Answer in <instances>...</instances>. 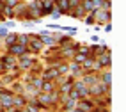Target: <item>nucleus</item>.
I'll return each instance as SVG.
<instances>
[{"label":"nucleus","mask_w":126,"mask_h":112,"mask_svg":"<svg viewBox=\"0 0 126 112\" xmlns=\"http://www.w3.org/2000/svg\"><path fill=\"white\" fill-rule=\"evenodd\" d=\"M77 5H80V0H69V9H73Z\"/></svg>","instance_id":"obj_22"},{"label":"nucleus","mask_w":126,"mask_h":112,"mask_svg":"<svg viewBox=\"0 0 126 112\" xmlns=\"http://www.w3.org/2000/svg\"><path fill=\"white\" fill-rule=\"evenodd\" d=\"M18 41V34H14V32H7V36H5V46H9V45H14V43Z\"/></svg>","instance_id":"obj_15"},{"label":"nucleus","mask_w":126,"mask_h":112,"mask_svg":"<svg viewBox=\"0 0 126 112\" xmlns=\"http://www.w3.org/2000/svg\"><path fill=\"white\" fill-rule=\"evenodd\" d=\"M94 18H96V21H99V23H107V21L112 20V13L99 7V9H94Z\"/></svg>","instance_id":"obj_3"},{"label":"nucleus","mask_w":126,"mask_h":112,"mask_svg":"<svg viewBox=\"0 0 126 112\" xmlns=\"http://www.w3.org/2000/svg\"><path fill=\"white\" fill-rule=\"evenodd\" d=\"M91 41H92V43H98V41H99V37H98V36H96V34H94V36H92V37H91Z\"/></svg>","instance_id":"obj_26"},{"label":"nucleus","mask_w":126,"mask_h":112,"mask_svg":"<svg viewBox=\"0 0 126 112\" xmlns=\"http://www.w3.org/2000/svg\"><path fill=\"white\" fill-rule=\"evenodd\" d=\"M69 112H83V110H82V109H78V107H75V109H71Z\"/></svg>","instance_id":"obj_27"},{"label":"nucleus","mask_w":126,"mask_h":112,"mask_svg":"<svg viewBox=\"0 0 126 112\" xmlns=\"http://www.w3.org/2000/svg\"><path fill=\"white\" fill-rule=\"evenodd\" d=\"M61 30L71 34V36H75V34H77V29H75V27H61Z\"/></svg>","instance_id":"obj_21"},{"label":"nucleus","mask_w":126,"mask_h":112,"mask_svg":"<svg viewBox=\"0 0 126 112\" xmlns=\"http://www.w3.org/2000/svg\"><path fill=\"white\" fill-rule=\"evenodd\" d=\"M96 62L99 64V68L101 70H107V68H110V64H112V59H110V52H105V54H101L99 57H96Z\"/></svg>","instance_id":"obj_7"},{"label":"nucleus","mask_w":126,"mask_h":112,"mask_svg":"<svg viewBox=\"0 0 126 112\" xmlns=\"http://www.w3.org/2000/svg\"><path fill=\"white\" fill-rule=\"evenodd\" d=\"M108 89H110V85H105L103 82H99L98 85H89V96H99V94H105Z\"/></svg>","instance_id":"obj_2"},{"label":"nucleus","mask_w":126,"mask_h":112,"mask_svg":"<svg viewBox=\"0 0 126 112\" xmlns=\"http://www.w3.org/2000/svg\"><path fill=\"white\" fill-rule=\"evenodd\" d=\"M57 78H59L57 68H46L45 71H41V80H57Z\"/></svg>","instance_id":"obj_8"},{"label":"nucleus","mask_w":126,"mask_h":112,"mask_svg":"<svg viewBox=\"0 0 126 112\" xmlns=\"http://www.w3.org/2000/svg\"><path fill=\"white\" fill-rule=\"evenodd\" d=\"M101 82H103L105 85H110V84H112V75H110V71H101Z\"/></svg>","instance_id":"obj_16"},{"label":"nucleus","mask_w":126,"mask_h":112,"mask_svg":"<svg viewBox=\"0 0 126 112\" xmlns=\"http://www.w3.org/2000/svg\"><path fill=\"white\" fill-rule=\"evenodd\" d=\"M57 41H59V46H61V48H68V46H73V45H75L73 39H71L69 36H59Z\"/></svg>","instance_id":"obj_11"},{"label":"nucleus","mask_w":126,"mask_h":112,"mask_svg":"<svg viewBox=\"0 0 126 112\" xmlns=\"http://www.w3.org/2000/svg\"><path fill=\"white\" fill-rule=\"evenodd\" d=\"M32 62H34V59H30V57H25V55H20V68L23 71H27L29 68L32 66Z\"/></svg>","instance_id":"obj_12"},{"label":"nucleus","mask_w":126,"mask_h":112,"mask_svg":"<svg viewBox=\"0 0 126 112\" xmlns=\"http://www.w3.org/2000/svg\"><path fill=\"white\" fill-rule=\"evenodd\" d=\"M2 14L5 16V18H14V9L13 7H7V5H4V9H2Z\"/></svg>","instance_id":"obj_17"},{"label":"nucleus","mask_w":126,"mask_h":112,"mask_svg":"<svg viewBox=\"0 0 126 112\" xmlns=\"http://www.w3.org/2000/svg\"><path fill=\"white\" fill-rule=\"evenodd\" d=\"M53 2H55V7L62 14H68V11H69V0H53Z\"/></svg>","instance_id":"obj_9"},{"label":"nucleus","mask_w":126,"mask_h":112,"mask_svg":"<svg viewBox=\"0 0 126 112\" xmlns=\"http://www.w3.org/2000/svg\"><path fill=\"white\" fill-rule=\"evenodd\" d=\"M96 80H98V75H94V71H91V73H83V76H82V82L85 84L87 87H89V85H92Z\"/></svg>","instance_id":"obj_10"},{"label":"nucleus","mask_w":126,"mask_h":112,"mask_svg":"<svg viewBox=\"0 0 126 112\" xmlns=\"http://www.w3.org/2000/svg\"><path fill=\"white\" fill-rule=\"evenodd\" d=\"M0 62L4 64V68H5V70H9V68H11V70L18 71V66H16V57H14V55H11V54H9V55H2Z\"/></svg>","instance_id":"obj_5"},{"label":"nucleus","mask_w":126,"mask_h":112,"mask_svg":"<svg viewBox=\"0 0 126 112\" xmlns=\"http://www.w3.org/2000/svg\"><path fill=\"white\" fill-rule=\"evenodd\" d=\"M89 16L85 18V23H89V25H92V23H96V18H94V11H91V13H87Z\"/></svg>","instance_id":"obj_19"},{"label":"nucleus","mask_w":126,"mask_h":112,"mask_svg":"<svg viewBox=\"0 0 126 112\" xmlns=\"http://www.w3.org/2000/svg\"><path fill=\"white\" fill-rule=\"evenodd\" d=\"M4 5H5V4L2 2V0H0V11H2V9H4Z\"/></svg>","instance_id":"obj_28"},{"label":"nucleus","mask_w":126,"mask_h":112,"mask_svg":"<svg viewBox=\"0 0 126 112\" xmlns=\"http://www.w3.org/2000/svg\"><path fill=\"white\" fill-rule=\"evenodd\" d=\"M7 52H9V54L11 55H23L25 54V52H27V46H25V45H20V43H14V45H9V46H7Z\"/></svg>","instance_id":"obj_6"},{"label":"nucleus","mask_w":126,"mask_h":112,"mask_svg":"<svg viewBox=\"0 0 126 112\" xmlns=\"http://www.w3.org/2000/svg\"><path fill=\"white\" fill-rule=\"evenodd\" d=\"M50 14H52V18H53V20H59V18H61V16H62V13H61V11H59V9H57V7H53V11H52V13H50Z\"/></svg>","instance_id":"obj_20"},{"label":"nucleus","mask_w":126,"mask_h":112,"mask_svg":"<svg viewBox=\"0 0 126 112\" xmlns=\"http://www.w3.org/2000/svg\"><path fill=\"white\" fill-rule=\"evenodd\" d=\"M2 2H4V0H2Z\"/></svg>","instance_id":"obj_30"},{"label":"nucleus","mask_w":126,"mask_h":112,"mask_svg":"<svg viewBox=\"0 0 126 112\" xmlns=\"http://www.w3.org/2000/svg\"><path fill=\"white\" fill-rule=\"evenodd\" d=\"M68 68H69V73H73V75H80V76L83 75V70L78 62H71V64H68Z\"/></svg>","instance_id":"obj_14"},{"label":"nucleus","mask_w":126,"mask_h":112,"mask_svg":"<svg viewBox=\"0 0 126 112\" xmlns=\"http://www.w3.org/2000/svg\"><path fill=\"white\" fill-rule=\"evenodd\" d=\"M73 57H75V62L82 64L83 61H85V57H87V55H83V54H78V52H75V55H73Z\"/></svg>","instance_id":"obj_18"},{"label":"nucleus","mask_w":126,"mask_h":112,"mask_svg":"<svg viewBox=\"0 0 126 112\" xmlns=\"http://www.w3.org/2000/svg\"><path fill=\"white\" fill-rule=\"evenodd\" d=\"M18 2H20V0H18Z\"/></svg>","instance_id":"obj_29"},{"label":"nucleus","mask_w":126,"mask_h":112,"mask_svg":"<svg viewBox=\"0 0 126 112\" xmlns=\"http://www.w3.org/2000/svg\"><path fill=\"white\" fill-rule=\"evenodd\" d=\"M0 36H7V27H0Z\"/></svg>","instance_id":"obj_24"},{"label":"nucleus","mask_w":126,"mask_h":112,"mask_svg":"<svg viewBox=\"0 0 126 112\" xmlns=\"http://www.w3.org/2000/svg\"><path fill=\"white\" fill-rule=\"evenodd\" d=\"M77 107L82 109L83 112H94V100L80 98V100H77Z\"/></svg>","instance_id":"obj_4"},{"label":"nucleus","mask_w":126,"mask_h":112,"mask_svg":"<svg viewBox=\"0 0 126 112\" xmlns=\"http://www.w3.org/2000/svg\"><path fill=\"white\" fill-rule=\"evenodd\" d=\"M43 41H41L39 36H34V34H29V41H27V50L30 54H39L41 48H43Z\"/></svg>","instance_id":"obj_1"},{"label":"nucleus","mask_w":126,"mask_h":112,"mask_svg":"<svg viewBox=\"0 0 126 112\" xmlns=\"http://www.w3.org/2000/svg\"><path fill=\"white\" fill-rule=\"evenodd\" d=\"M103 30H105V32H110V30H112V23H110V21H107V23H105V27H103Z\"/></svg>","instance_id":"obj_23"},{"label":"nucleus","mask_w":126,"mask_h":112,"mask_svg":"<svg viewBox=\"0 0 126 112\" xmlns=\"http://www.w3.org/2000/svg\"><path fill=\"white\" fill-rule=\"evenodd\" d=\"M39 37H41V41H43V45H46V46H53L55 45V37L52 36V32L43 34V36H39Z\"/></svg>","instance_id":"obj_13"},{"label":"nucleus","mask_w":126,"mask_h":112,"mask_svg":"<svg viewBox=\"0 0 126 112\" xmlns=\"http://www.w3.org/2000/svg\"><path fill=\"white\" fill-rule=\"evenodd\" d=\"M46 29H61V25H57V23H50Z\"/></svg>","instance_id":"obj_25"}]
</instances>
